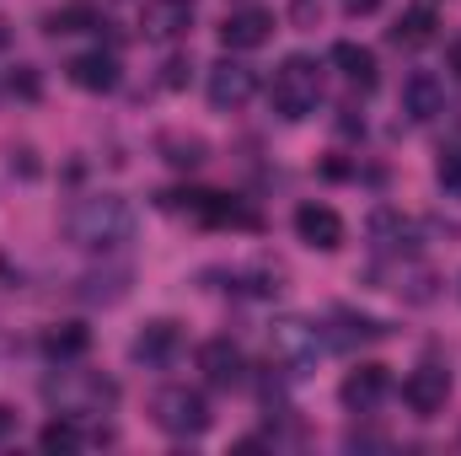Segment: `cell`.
<instances>
[{
  "mask_svg": "<svg viewBox=\"0 0 461 456\" xmlns=\"http://www.w3.org/2000/svg\"><path fill=\"white\" fill-rule=\"evenodd\" d=\"M156 145H161V156H167L172 167H183V172H188V167H204V161H210V145H204L199 134H161Z\"/></svg>",
  "mask_w": 461,
  "mask_h": 456,
  "instance_id": "d6986e66",
  "label": "cell"
},
{
  "mask_svg": "<svg viewBox=\"0 0 461 456\" xmlns=\"http://www.w3.org/2000/svg\"><path fill=\"white\" fill-rule=\"evenodd\" d=\"M252 92H258L252 65H241V59H221V65H210V103H215L221 114L247 108V103H252Z\"/></svg>",
  "mask_w": 461,
  "mask_h": 456,
  "instance_id": "5b68a950",
  "label": "cell"
},
{
  "mask_svg": "<svg viewBox=\"0 0 461 456\" xmlns=\"http://www.w3.org/2000/svg\"><path fill=\"white\" fill-rule=\"evenodd\" d=\"M129 231H134V210L118 194H92L70 210V242L86 252H113L129 242Z\"/></svg>",
  "mask_w": 461,
  "mask_h": 456,
  "instance_id": "6da1fadb",
  "label": "cell"
},
{
  "mask_svg": "<svg viewBox=\"0 0 461 456\" xmlns=\"http://www.w3.org/2000/svg\"><path fill=\"white\" fill-rule=\"evenodd\" d=\"M274 38V11H263V5H247V11H230L226 22H221V43L226 49H263Z\"/></svg>",
  "mask_w": 461,
  "mask_h": 456,
  "instance_id": "9c48e42d",
  "label": "cell"
},
{
  "mask_svg": "<svg viewBox=\"0 0 461 456\" xmlns=\"http://www.w3.org/2000/svg\"><path fill=\"white\" fill-rule=\"evenodd\" d=\"M435 27H440V16H435L429 5H408L402 22L392 27V43H402V49H424V43L435 38Z\"/></svg>",
  "mask_w": 461,
  "mask_h": 456,
  "instance_id": "2e32d148",
  "label": "cell"
},
{
  "mask_svg": "<svg viewBox=\"0 0 461 456\" xmlns=\"http://www.w3.org/2000/svg\"><path fill=\"white\" fill-rule=\"evenodd\" d=\"M375 5H381V0H344V11H348V16H370Z\"/></svg>",
  "mask_w": 461,
  "mask_h": 456,
  "instance_id": "f1b7e54d",
  "label": "cell"
},
{
  "mask_svg": "<svg viewBox=\"0 0 461 456\" xmlns=\"http://www.w3.org/2000/svg\"><path fill=\"white\" fill-rule=\"evenodd\" d=\"M435 178H440L446 188H461V145H446V150H440V161H435Z\"/></svg>",
  "mask_w": 461,
  "mask_h": 456,
  "instance_id": "cb8c5ba5",
  "label": "cell"
},
{
  "mask_svg": "<svg viewBox=\"0 0 461 456\" xmlns=\"http://www.w3.org/2000/svg\"><path fill=\"white\" fill-rule=\"evenodd\" d=\"M339 323H344V333L333 343H365V339H381L386 333V323H375V317H354V312H339Z\"/></svg>",
  "mask_w": 461,
  "mask_h": 456,
  "instance_id": "44dd1931",
  "label": "cell"
},
{
  "mask_svg": "<svg viewBox=\"0 0 461 456\" xmlns=\"http://www.w3.org/2000/svg\"><path fill=\"white\" fill-rule=\"evenodd\" d=\"M11 92H22V97H38V76H32V70L22 65V70L11 76Z\"/></svg>",
  "mask_w": 461,
  "mask_h": 456,
  "instance_id": "484cf974",
  "label": "cell"
},
{
  "mask_svg": "<svg viewBox=\"0 0 461 456\" xmlns=\"http://www.w3.org/2000/svg\"><path fill=\"white\" fill-rule=\"evenodd\" d=\"M188 70H194V65H188V59H183V54H177V59H167V76H161V81H167V87H172V92H177V87H183V81H188Z\"/></svg>",
  "mask_w": 461,
  "mask_h": 456,
  "instance_id": "d4e9b609",
  "label": "cell"
},
{
  "mask_svg": "<svg viewBox=\"0 0 461 456\" xmlns=\"http://www.w3.org/2000/svg\"><path fill=\"white\" fill-rule=\"evenodd\" d=\"M86 343H92V333H86L81 323H59V328H49V333H43V354L65 365V360H81V354H86Z\"/></svg>",
  "mask_w": 461,
  "mask_h": 456,
  "instance_id": "ac0fdd59",
  "label": "cell"
},
{
  "mask_svg": "<svg viewBox=\"0 0 461 456\" xmlns=\"http://www.w3.org/2000/svg\"><path fill=\"white\" fill-rule=\"evenodd\" d=\"M312 16H322V5H317V0H295V22L312 27Z\"/></svg>",
  "mask_w": 461,
  "mask_h": 456,
  "instance_id": "4316f807",
  "label": "cell"
},
{
  "mask_svg": "<svg viewBox=\"0 0 461 456\" xmlns=\"http://www.w3.org/2000/svg\"><path fill=\"white\" fill-rule=\"evenodd\" d=\"M65 70H70V81H76L81 92H113L118 87V59L108 49H86V54H76Z\"/></svg>",
  "mask_w": 461,
  "mask_h": 456,
  "instance_id": "4fadbf2b",
  "label": "cell"
},
{
  "mask_svg": "<svg viewBox=\"0 0 461 456\" xmlns=\"http://www.w3.org/2000/svg\"><path fill=\"white\" fill-rule=\"evenodd\" d=\"M333 65L344 70L359 92H370V87H375V54H370L365 43H333Z\"/></svg>",
  "mask_w": 461,
  "mask_h": 456,
  "instance_id": "e0dca14e",
  "label": "cell"
},
{
  "mask_svg": "<svg viewBox=\"0 0 461 456\" xmlns=\"http://www.w3.org/2000/svg\"><path fill=\"white\" fill-rule=\"evenodd\" d=\"M268 103L279 108V118H312L317 114V103H322V70H317V59H306V54H290L279 70H274V87H268Z\"/></svg>",
  "mask_w": 461,
  "mask_h": 456,
  "instance_id": "7a4b0ae2",
  "label": "cell"
},
{
  "mask_svg": "<svg viewBox=\"0 0 461 456\" xmlns=\"http://www.w3.org/2000/svg\"><path fill=\"white\" fill-rule=\"evenodd\" d=\"M370 231H375V242H381V247H397V242L408 236V221H402L397 210H381V215L370 221Z\"/></svg>",
  "mask_w": 461,
  "mask_h": 456,
  "instance_id": "603a6c76",
  "label": "cell"
},
{
  "mask_svg": "<svg viewBox=\"0 0 461 456\" xmlns=\"http://www.w3.org/2000/svg\"><path fill=\"white\" fill-rule=\"evenodd\" d=\"M5 435H16V408H11V403H0V441H5Z\"/></svg>",
  "mask_w": 461,
  "mask_h": 456,
  "instance_id": "83f0119b",
  "label": "cell"
},
{
  "mask_svg": "<svg viewBox=\"0 0 461 456\" xmlns=\"http://www.w3.org/2000/svg\"><path fill=\"white\" fill-rule=\"evenodd\" d=\"M43 27H49L54 38H65V32H86V27H97V16H92L86 5H70V11H54Z\"/></svg>",
  "mask_w": 461,
  "mask_h": 456,
  "instance_id": "7402d4cb",
  "label": "cell"
},
{
  "mask_svg": "<svg viewBox=\"0 0 461 456\" xmlns=\"http://www.w3.org/2000/svg\"><path fill=\"white\" fill-rule=\"evenodd\" d=\"M295 236L317 252H339L344 247V215L333 205H301L295 210Z\"/></svg>",
  "mask_w": 461,
  "mask_h": 456,
  "instance_id": "52a82bcc",
  "label": "cell"
},
{
  "mask_svg": "<svg viewBox=\"0 0 461 456\" xmlns=\"http://www.w3.org/2000/svg\"><path fill=\"white\" fill-rule=\"evenodd\" d=\"M38 446L49 456H70V451H81V430L70 424V414H59V419H49V424L38 430Z\"/></svg>",
  "mask_w": 461,
  "mask_h": 456,
  "instance_id": "ffe728a7",
  "label": "cell"
},
{
  "mask_svg": "<svg viewBox=\"0 0 461 456\" xmlns=\"http://www.w3.org/2000/svg\"><path fill=\"white\" fill-rule=\"evenodd\" d=\"M43 397L59 408V414H103V408H113L118 387L113 381H103V376H76V370H65V376H49L43 381Z\"/></svg>",
  "mask_w": 461,
  "mask_h": 456,
  "instance_id": "3957f363",
  "label": "cell"
},
{
  "mask_svg": "<svg viewBox=\"0 0 461 456\" xmlns=\"http://www.w3.org/2000/svg\"><path fill=\"white\" fill-rule=\"evenodd\" d=\"M268 343H274V360H285V365H312L317 349H322V333H317V323L285 317V323H274Z\"/></svg>",
  "mask_w": 461,
  "mask_h": 456,
  "instance_id": "ba28073f",
  "label": "cell"
},
{
  "mask_svg": "<svg viewBox=\"0 0 461 456\" xmlns=\"http://www.w3.org/2000/svg\"><path fill=\"white\" fill-rule=\"evenodd\" d=\"M156 424L167 435H204L210 430V403L194 387H161L156 392Z\"/></svg>",
  "mask_w": 461,
  "mask_h": 456,
  "instance_id": "277c9868",
  "label": "cell"
},
{
  "mask_svg": "<svg viewBox=\"0 0 461 456\" xmlns=\"http://www.w3.org/2000/svg\"><path fill=\"white\" fill-rule=\"evenodd\" d=\"M386 387H392L386 365H354V370L344 376V387H339V397H344L348 414H370V408L386 397Z\"/></svg>",
  "mask_w": 461,
  "mask_h": 456,
  "instance_id": "7c38bea8",
  "label": "cell"
},
{
  "mask_svg": "<svg viewBox=\"0 0 461 456\" xmlns=\"http://www.w3.org/2000/svg\"><path fill=\"white\" fill-rule=\"evenodd\" d=\"M194 27V0H145L140 11V32L167 43V38H183Z\"/></svg>",
  "mask_w": 461,
  "mask_h": 456,
  "instance_id": "30bf717a",
  "label": "cell"
},
{
  "mask_svg": "<svg viewBox=\"0 0 461 456\" xmlns=\"http://www.w3.org/2000/svg\"><path fill=\"white\" fill-rule=\"evenodd\" d=\"M172 349H177V323H172V317L145 323V328L134 333V343H129V354H134V360H145V365H161Z\"/></svg>",
  "mask_w": 461,
  "mask_h": 456,
  "instance_id": "9a60e30c",
  "label": "cell"
},
{
  "mask_svg": "<svg viewBox=\"0 0 461 456\" xmlns=\"http://www.w3.org/2000/svg\"><path fill=\"white\" fill-rule=\"evenodd\" d=\"M199 370H204L210 387H236L241 381V349L230 339H210L199 349Z\"/></svg>",
  "mask_w": 461,
  "mask_h": 456,
  "instance_id": "5bb4252c",
  "label": "cell"
},
{
  "mask_svg": "<svg viewBox=\"0 0 461 456\" xmlns=\"http://www.w3.org/2000/svg\"><path fill=\"white\" fill-rule=\"evenodd\" d=\"M446 65H451V76H461V43H451V49H446Z\"/></svg>",
  "mask_w": 461,
  "mask_h": 456,
  "instance_id": "f546056e",
  "label": "cell"
},
{
  "mask_svg": "<svg viewBox=\"0 0 461 456\" xmlns=\"http://www.w3.org/2000/svg\"><path fill=\"white\" fill-rule=\"evenodd\" d=\"M402 114L413 123H429L435 114H446V81L435 70H413L402 81Z\"/></svg>",
  "mask_w": 461,
  "mask_h": 456,
  "instance_id": "8fae6325",
  "label": "cell"
},
{
  "mask_svg": "<svg viewBox=\"0 0 461 456\" xmlns=\"http://www.w3.org/2000/svg\"><path fill=\"white\" fill-rule=\"evenodd\" d=\"M451 397V370L446 365H419L408 381H402V403L419 414V419H435Z\"/></svg>",
  "mask_w": 461,
  "mask_h": 456,
  "instance_id": "8992f818",
  "label": "cell"
}]
</instances>
